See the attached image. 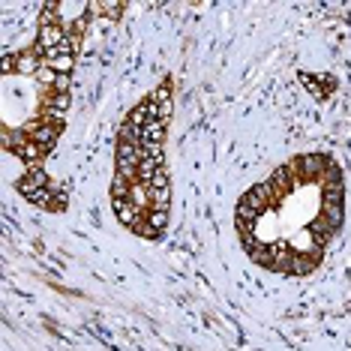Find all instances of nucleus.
Masks as SVG:
<instances>
[{"mask_svg":"<svg viewBox=\"0 0 351 351\" xmlns=\"http://www.w3.org/2000/svg\"><path fill=\"white\" fill-rule=\"evenodd\" d=\"M346 219V178L333 156L298 154L250 186L234 207V231L252 265L306 276L324 261Z\"/></svg>","mask_w":351,"mask_h":351,"instance_id":"2","label":"nucleus"},{"mask_svg":"<svg viewBox=\"0 0 351 351\" xmlns=\"http://www.w3.org/2000/svg\"><path fill=\"white\" fill-rule=\"evenodd\" d=\"M171 78L159 82L123 117L114 141L111 207L126 231L159 241L169 228L171 180L165 165V138L171 121Z\"/></svg>","mask_w":351,"mask_h":351,"instance_id":"3","label":"nucleus"},{"mask_svg":"<svg viewBox=\"0 0 351 351\" xmlns=\"http://www.w3.org/2000/svg\"><path fill=\"white\" fill-rule=\"evenodd\" d=\"M97 12H102V3H45L39 12L36 36L21 49L3 54V150L27 169V180L19 186V193H25L30 202L39 186L63 195L45 178L43 165L66 126L69 82Z\"/></svg>","mask_w":351,"mask_h":351,"instance_id":"1","label":"nucleus"}]
</instances>
